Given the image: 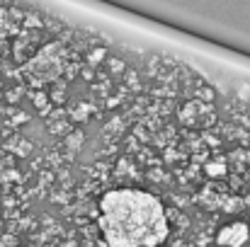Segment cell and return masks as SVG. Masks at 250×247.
Here are the masks:
<instances>
[{
  "label": "cell",
  "mask_w": 250,
  "mask_h": 247,
  "mask_svg": "<svg viewBox=\"0 0 250 247\" xmlns=\"http://www.w3.org/2000/svg\"><path fill=\"white\" fill-rule=\"evenodd\" d=\"M100 230L107 247H158L170 235L163 204L139 189H114L100 199Z\"/></svg>",
  "instance_id": "cell-1"
},
{
  "label": "cell",
  "mask_w": 250,
  "mask_h": 247,
  "mask_svg": "<svg viewBox=\"0 0 250 247\" xmlns=\"http://www.w3.org/2000/svg\"><path fill=\"white\" fill-rule=\"evenodd\" d=\"M248 238H250L248 223H243V221H233V223H229L226 228L219 230L216 243H219L221 247H241V245L248 243Z\"/></svg>",
  "instance_id": "cell-2"
}]
</instances>
